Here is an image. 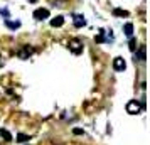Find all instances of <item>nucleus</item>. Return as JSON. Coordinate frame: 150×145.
<instances>
[{"mask_svg": "<svg viewBox=\"0 0 150 145\" xmlns=\"http://www.w3.org/2000/svg\"><path fill=\"white\" fill-rule=\"evenodd\" d=\"M130 51H132V52L137 51V41L133 39V37H130Z\"/></svg>", "mask_w": 150, "mask_h": 145, "instance_id": "4468645a", "label": "nucleus"}, {"mask_svg": "<svg viewBox=\"0 0 150 145\" xmlns=\"http://www.w3.org/2000/svg\"><path fill=\"white\" fill-rule=\"evenodd\" d=\"M0 66H2V61H0Z\"/></svg>", "mask_w": 150, "mask_h": 145, "instance_id": "f3484780", "label": "nucleus"}, {"mask_svg": "<svg viewBox=\"0 0 150 145\" xmlns=\"http://www.w3.org/2000/svg\"><path fill=\"white\" fill-rule=\"evenodd\" d=\"M62 24H64V17H62V15H57L54 19H51V25H52V27H61Z\"/></svg>", "mask_w": 150, "mask_h": 145, "instance_id": "0eeeda50", "label": "nucleus"}, {"mask_svg": "<svg viewBox=\"0 0 150 145\" xmlns=\"http://www.w3.org/2000/svg\"><path fill=\"white\" fill-rule=\"evenodd\" d=\"M74 133H76V135H81V133H83V130H79V128H76V130H74Z\"/></svg>", "mask_w": 150, "mask_h": 145, "instance_id": "2eb2a0df", "label": "nucleus"}, {"mask_svg": "<svg viewBox=\"0 0 150 145\" xmlns=\"http://www.w3.org/2000/svg\"><path fill=\"white\" fill-rule=\"evenodd\" d=\"M5 25H7L8 29H19L21 27V21H10V19H5Z\"/></svg>", "mask_w": 150, "mask_h": 145, "instance_id": "6e6552de", "label": "nucleus"}, {"mask_svg": "<svg viewBox=\"0 0 150 145\" xmlns=\"http://www.w3.org/2000/svg\"><path fill=\"white\" fill-rule=\"evenodd\" d=\"M32 17H34L35 21H46V19H49V10L47 8H35L34 14H32Z\"/></svg>", "mask_w": 150, "mask_h": 145, "instance_id": "7ed1b4c3", "label": "nucleus"}, {"mask_svg": "<svg viewBox=\"0 0 150 145\" xmlns=\"http://www.w3.org/2000/svg\"><path fill=\"white\" fill-rule=\"evenodd\" d=\"M32 52H34V49H32V47H29V46H24V47H22L21 51L17 52V56H19L21 59H29V56L32 54Z\"/></svg>", "mask_w": 150, "mask_h": 145, "instance_id": "423d86ee", "label": "nucleus"}, {"mask_svg": "<svg viewBox=\"0 0 150 145\" xmlns=\"http://www.w3.org/2000/svg\"><path fill=\"white\" fill-rule=\"evenodd\" d=\"M29 140H30L29 135H24V133H19V135H17V142H21V144H25Z\"/></svg>", "mask_w": 150, "mask_h": 145, "instance_id": "f8f14e48", "label": "nucleus"}, {"mask_svg": "<svg viewBox=\"0 0 150 145\" xmlns=\"http://www.w3.org/2000/svg\"><path fill=\"white\" fill-rule=\"evenodd\" d=\"M113 14L118 15V17H128V12H127V10H122V8H115Z\"/></svg>", "mask_w": 150, "mask_h": 145, "instance_id": "ddd939ff", "label": "nucleus"}, {"mask_svg": "<svg viewBox=\"0 0 150 145\" xmlns=\"http://www.w3.org/2000/svg\"><path fill=\"white\" fill-rule=\"evenodd\" d=\"M0 137H4L5 142H12V135H10V132L5 130V128H0Z\"/></svg>", "mask_w": 150, "mask_h": 145, "instance_id": "9b49d317", "label": "nucleus"}, {"mask_svg": "<svg viewBox=\"0 0 150 145\" xmlns=\"http://www.w3.org/2000/svg\"><path fill=\"white\" fill-rule=\"evenodd\" d=\"M125 68H127V62H125V59H123V57H120V56H118V57H115V59H113V69H115V71H123Z\"/></svg>", "mask_w": 150, "mask_h": 145, "instance_id": "39448f33", "label": "nucleus"}, {"mask_svg": "<svg viewBox=\"0 0 150 145\" xmlns=\"http://www.w3.org/2000/svg\"><path fill=\"white\" fill-rule=\"evenodd\" d=\"M123 30H125V35L127 37H133V24H125V27H123Z\"/></svg>", "mask_w": 150, "mask_h": 145, "instance_id": "9d476101", "label": "nucleus"}, {"mask_svg": "<svg viewBox=\"0 0 150 145\" xmlns=\"http://www.w3.org/2000/svg\"><path fill=\"white\" fill-rule=\"evenodd\" d=\"M29 2H34V0H29Z\"/></svg>", "mask_w": 150, "mask_h": 145, "instance_id": "dca6fc26", "label": "nucleus"}, {"mask_svg": "<svg viewBox=\"0 0 150 145\" xmlns=\"http://www.w3.org/2000/svg\"><path fill=\"white\" fill-rule=\"evenodd\" d=\"M143 108H145V103H138L137 100H130L127 103V113L130 115H138Z\"/></svg>", "mask_w": 150, "mask_h": 145, "instance_id": "f257e3e1", "label": "nucleus"}, {"mask_svg": "<svg viewBox=\"0 0 150 145\" xmlns=\"http://www.w3.org/2000/svg\"><path fill=\"white\" fill-rule=\"evenodd\" d=\"M73 24H74L76 29H81L86 25V19H84V15H79V14H74L73 15Z\"/></svg>", "mask_w": 150, "mask_h": 145, "instance_id": "20e7f679", "label": "nucleus"}, {"mask_svg": "<svg viewBox=\"0 0 150 145\" xmlns=\"http://www.w3.org/2000/svg\"><path fill=\"white\" fill-rule=\"evenodd\" d=\"M145 61V46H140L138 47V52L135 54V61Z\"/></svg>", "mask_w": 150, "mask_h": 145, "instance_id": "1a4fd4ad", "label": "nucleus"}, {"mask_svg": "<svg viewBox=\"0 0 150 145\" xmlns=\"http://www.w3.org/2000/svg\"><path fill=\"white\" fill-rule=\"evenodd\" d=\"M68 46H69V51H71L73 54H81L83 49H84V46H83V41H81V39H78V37L71 39Z\"/></svg>", "mask_w": 150, "mask_h": 145, "instance_id": "f03ea898", "label": "nucleus"}]
</instances>
